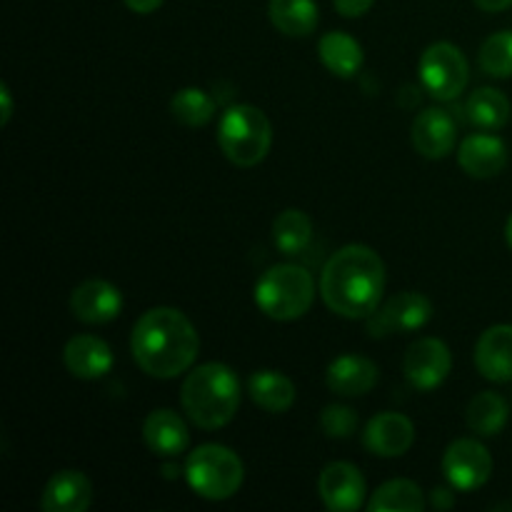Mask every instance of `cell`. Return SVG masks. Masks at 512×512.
I'll return each instance as SVG.
<instances>
[{
  "label": "cell",
  "instance_id": "obj_28",
  "mask_svg": "<svg viewBox=\"0 0 512 512\" xmlns=\"http://www.w3.org/2000/svg\"><path fill=\"white\" fill-rule=\"evenodd\" d=\"M170 113L178 123L188 125V128H200L213 120L215 100L200 88H183L170 100Z\"/></svg>",
  "mask_w": 512,
  "mask_h": 512
},
{
  "label": "cell",
  "instance_id": "obj_9",
  "mask_svg": "<svg viewBox=\"0 0 512 512\" xmlns=\"http://www.w3.org/2000/svg\"><path fill=\"white\" fill-rule=\"evenodd\" d=\"M443 473L455 490L483 488L493 475V458L480 440L460 438L448 445L443 455Z\"/></svg>",
  "mask_w": 512,
  "mask_h": 512
},
{
  "label": "cell",
  "instance_id": "obj_3",
  "mask_svg": "<svg viewBox=\"0 0 512 512\" xmlns=\"http://www.w3.org/2000/svg\"><path fill=\"white\" fill-rule=\"evenodd\" d=\"M180 403L185 415L203 430H218L235 418L240 408V380L228 365H198L183 380Z\"/></svg>",
  "mask_w": 512,
  "mask_h": 512
},
{
  "label": "cell",
  "instance_id": "obj_36",
  "mask_svg": "<svg viewBox=\"0 0 512 512\" xmlns=\"http://www.w3.org/2000/svg\"><path fill=\"white\" fill-rule=\"evenodd\" d=\"M505 240H508V245L512 248V218L508 220V225H505Z\"/></svg>",
  "mask_w": 512,
  "mask_h": 512
},
{
  "label": "cell",
  "instance_id": "obj_18",
  "mask_svg": "<svg viewBox=\"0 0 512 512\" xmlns=\"http://www.w3.org/2000/svg\"><path fill=\"white\" fill-rule=\"evenodd\" d=\"M378 380V365L370 358H363V355H340L328 365V373H325L328 388L335 395H343V398L368 395L378 385Z\"/></svg>",
  "mask_w": 512,
  "mask_h": 512
},
{
  "label": "cell",
  "instance_id": "obj_35",
  "mask_svg": "<svg viewBox=\"0 0 512 512\" xmlns=\"http://www.w3.org/2000/svg\"><path fill=\"white\" fill-rule=\"evenodd\" d=\"M473 3L485 13H500V10L512 8V0H473Z\"/></svg>",
  "mask_w": 512,
  "mask_h": 512
},
{
  "label": "cell",
  "instance_id": "obj_1",
  "mask_svg": "<svg viewBox=\"0 0 512 512\" xmlns=\"http://www.w3.org/2000/svg\"><path fill=\"white\" fill-rule=\"evenodd\" d=\"M383 293L385 263L368 245H345L323 265L320 295L325 305L340 318H368L380 308Z\"/></svg>",
  "mask_w": 512,
  "mask_h": 512
},
{
  "label": "cell",
  "instance_id": "obj_33",
  "mask_svg": "<svg viewBox=\"0 0 512 512\" xmlns=\"http://www.w3.org/2000/svg\"><path fill=\"white\" fill-rule=\"evenodd\" d=\"M125 5H128L133 13H140V15H148V13H155V10L163 5V0H123Z\"/></svg>",
  "mask_w": 512,
  "mask_h": 512
},
{
  "label": "cell",
  "instance_id": "obj_29",
  "mask_svg": "<svg viewBox=\"0 0 512 512\" xmlns=\"http://www.w3.org/2000/svg\"><path fill=\"white\" fill-rule=\"evenodd\" d=\"M478 63L490 78H512V30H500L485 38Z\"/></svg>",
  "mask_w": 512,
  "mask_h": 512
},
{
  "label": "cell",
  "instance_id": "obj_8",
  "mask_svg": "<svg viewBox=\"0 0 512 512\" xmlns=\"http://www.w3.org/2000/svg\"><path fill=\"white\" fill-rule=\"evenodd\" d=\"M433 318V303L423 293H405L393 295L388 303L380 305L373 315H368V333L373 338H388L395 333H413V330L425 328Z\"/></svg>",
  "mask_w": 512,
  "mask_h": 512
},
{
  "label": "cell",
  "instance_id": "obj_13",
  "mask_svg": "<svg viewBox=\"0 0 512 512\" xmlns=\"http://www.w3.org/2000/svg\"><path fill=\"white\" fill-rule=\"evenodd\" d=\"M70 310L80 323L103 325L110 323L123 310V293L108 280H85L70 295Z\"/></svg>",
  "mask_w": 512,
  "mask_h": 512
},
{
  "label": "cell",
  "instance_id": "obj_31",
  "mask_svg": "<svg viewBox=\"0 0 512 512\" xmlns=\"http://www.w3.org/2000/svg\"><path fill=\"white\" fill-rule=\"evenodd\" d=\"M333 5L343 18H360L373 8L375 0H333Z\"/></svg>",
  "mask_w": 512,
  "mask_h": 512
},
{
  "label": "cell",
  "instance_id": "obj_12",
  "mask_svg": "<svg viewBox=\"0 0 512 512\" xmlns=\"http://www.w3.org/2000/svg\"><path fill=\"white\" fill-rule=\"evenodd\" d=\"M415 443V425L403 413H380L363 430V445L378 458H400Z\"/></svg>",
  "mask_w": 512,
  "mask_h": 512
},
{
  "label": "cell",
  "instance_id": "obj_30",
  "mask_svg": "<svg viewBox=\"0 0 512 512\" xmlns=\"http://www.w3.org/2000/svg\"><path fill=\"white\" fill-rule=\"evenodd\" d=\"M320 428L328 438H353V433L358 430V415L348 405H328L320 413Z\"/></svg>",
  "mask_w": 512,
  "mask_h": 512
},
{
  "label": "cell",
  "instance_id": "obj_10",
  "mask_svg": "<svg viewBox=\"0 0 512 512\" xmlns=\"http://www.w3.org/2000/svg\"><path fill=\"white\" fill-rule=\"evenodd\" d=\"M450 370H453V355L440 338L415 340L403 358L405 380L423 393L440 388L448 380Z\"/></svg>",
  "mask_w": 512,
  "mask_h": 512
},
{
  "label": "cell",
  "instance_id": "obj_19",
  "mask_svg": "<svg viewBox=\"0 0 512 512\" xmlns=\"http://www.w3.org/2000/svg\"><path fill=\"white\" fill-rule=\"evenodd\" d=\"M458 163L470 178H495L508 165V148L495 135L473 133L460 143Z\"/></svg>",
  "mask_w": 512,
  "mask_h": 512
},
{
  "label": "cell",
  "instance_id": "obj_23",
  "mask_svg": "<svg viewBox=\"0 0 512 512\" xmlns=\"http://www.w3.org/2000/svg\"><path fill=\"white\" fill-rule=\"evenodd\" d=\"M508 418V400L500 393H493V390H485V393L475 395L470 400L468 410H465V423L480 438H493V435H498L508 425Z\"/></svg>",
  "mask_w": 512,
  "mask_h": 512
},
{
  "label": "cell",
  "instance_id": "obj_21",
  "mask_svg": "<svg viewBox=\"0 0 512 512\" xmlns=\"http://www.w3.org/2000/svg\"><path fill=\"white\" fill-rule=\"evenodd\" d=\"M320 63L338 78H353L363 68V45L343 30H330L318 43Z\"/></svg>",
  "mask_w": 512,
  "mask_h": 512
},
{
  "label": "cell",
  "instance_id": "obj_11",
  "mask_svg": "<svg viewBox=\"0 0 512 512\" xmlns=\"http://www.w3.org/2000/svg\"><path fill=\"white\" fill-rule=\"evenodd\" d=\"M320 500L333 512H355L365 503V478L353 463H330L318 478Z\"/></svg>",
  "mask_w": 512,
  "mask_h": 512
},
{
  "label": "cell",
  "instance_id": "obj_20",
  "mask_svg": "<svg viewBox=\"0 0 512 512\" xmlns=\"http://www.w3.org/2000/svg\"><path fill=\"white\" fill-rule=\"evenodd\" d=\"M143 440L158 458H175L185 453L190 433L185 420L175 410L160 408L143 420Z\"/></svg>",
  "mask_w": 512,
  "mask_h": 512
},
{
  "label": "cell",
  "instance_id": "obj_15",
  "mask_svg": "<svg viewBox=\"0 0 512 512\" xmlns=\"http://www.w3.org/2000/svg\"><path fill=\"white\" fill-rule=\"evenodd\" d=\"M475 368L490 383L512 380V325H493L475 345Z\"/></svg>",
  "mask_w": 512,
  "mask_h": 512
},
{
  "label": "cell",
  "instance_id": "obj_17",
  "mask_svg": "<svg viewBox=\"0 0 512 512\" xmlns=\"http://www.w3.org/2000/svg\"><path fill=\"white\" fill-rule=\"evenodd\" d=\"M63 363L73 378L98 380L113 370V350L95 335H75L65 343Z\"/></svg>",
  "mask_w": 512,
  "mask_h": 512
},
{
  "label": "cell",
  "instance_id": "obj_2",
  "mask_svg": "<svg viewBox=\"0 0 512 512\" xmlns=\"http://www.w3.org/2000/svg\"><path fill=\"white\" fill-rule=\"evenodd\" d=\"M130 350L143 373L170 380L193 368L200 338L188 315L178 308H150L135 323Z\"/></svg>",
  "mask_w": 512,
  "mask_h": 512
},
{
  "label": "cell",
  "instance_id": "obj_7",
  "mask_svg": "<svg viewBox=\"0 0 512 512\" xmlns=\"http://www.w3.org/2000/svg\"><path fill=\"white\" fill-rule=\"evenodd\" d=\"M420 83L435 100H455L470 80L468 60L453 43H433L420 55Z\"/></svg>",
  "mask_w": 512,
  "mask_h": 512
},
{
  "label": "cell",
  "instance_id": "obj_6",
  "mask_svg": "<svg viewBox=\"0 0 512 512\" xmlns=\"http://www.w3.org/2000/svg\"><path fill=\"white\" fill-rule=\"evenodd\" d=\"M243 478V460L225 445H200L185 460V480L193 493L205 500L218 503V500L233 498L243 485Z\"/></svg>",
  "mask_w": 512,
  "mask_h": 512
},
{
  "label": "cell",
  "instance_id": "obj_26",
  "mask_svg": "<svg viewBox=\"0 0 512 512\" xmlns=\"http://www.w3.org/2000/svg\"><path fill=\"white\" fill-rule=\"evenodd\" d=\"M273 240L275 248L283 255L305 253L310 240H313V220L298 208L283 210L273 223Z\"/></svg>",
  "mask_w": 512,
  "mask_h": 512
},
{
  "label": "cell",
  "instance_id": "obj_4",
  "mask_svg": "<svg viewBox=\"0 0 512 512\" xmlns=\"http://www.w3.org/2000/svg\"><path fill=\"white\" fill-rule=\"evenodd\" d=\"M315 300V280L303 265L280 263L260 275L255 283V305L278 323L303 318Z\"/></svg>",
  "mask_w": 512,
  "mask_h": 512
},
{
  "label": "cell",
  "instance_id": "obj_5",
  "mask_svg": "<svg viewBox=\"0 0 512 512\" xmlns=\"http://www.w3.org/2000/svg\"><path fill=\"white\" fill-rule=\"evenodd\" d=\"M218 143L225 158L238 168H253L263 163L273 145V128H270L268 115L255 105H233L220 118Z\"/></svg>",
  "mask_w": 512,
  "mask_h": 512
},
{
  "label": "cell",
  "instance_id": "obj_25",
  "mask_svg": "<svg viewBox=\"0 0 512 512\" xmlns=\"http://www.w3.org/2000/svg\"><path fill=\"white\" fill-rule=\"evenodd\" d=\"M510 100L495 88H478L465 103V115L480 130H498L510 120Z\"/></svg>",
  "mask_w": 512,
  "mask_h": 512
},
{
  "label": "cell",
  "instance_id": "obj_14",
  "mask_svg": "<svg viewBox=\"0 0 512 512\" xmlns=\"http://www.w3.org/2000/svg\"><path fill=\"white\" fill-rule=\"evenodd\" d=\"M455 143H458V125L445 110L428 108L413 120V145L423 158H445L453 153Z\"/></svg>",
  "mask_w": 512,
  "mask_h": 512
},
{
  "label": "cell",
  "instance_id": "obj_24",
  "mask_svg": "<svg viewBox=\"0 0 512 512\" xmlns=\"http://www.w3.org/2000/svg\"><path fill=\"white\" fill-rule=\"evenodd\" d=\"M270 20L275 28L290 38H305L318 28V5L315 0H270Z\"/></svg>",
  "mask_w": 512,
  "mask_h": 512
},
{
  "label": "cell",
  "instance_id": "obj_16",
  "mask_svg": "<svg viewBox=\"0 0 512 512\" xmlns=\"http://www.w3.org/2000/svg\"><path fill=\"white\" fill-rule=\"evenodd\" d=\"M90 503H93V483L80 470L55 473L40 495V510L45 512H85Z\"/></svg>",
  "mask_w": 512,
  "mask_h": 512
},
{
  "label": "cell",
  "instance_id": "obj_32",
  "mask_svg": "<svg viewBox=\"0 0 512 512\" xmlns=\"http://www.w3.org/2000/svg\"><path fill=\"white\" fill-rule=\"evenodd\" d=\"M430 505H433L435 510H453L455 508V495L450 493L448 488H435L433 493H430Z\"/></svg>",
  "mask_w": 512,
  "mask_h": 512
},
{
  "label": "cell",
  "instance_id": "obj_27",
  "mask_svg": "<svg viewBox=\"0 0 512 512\" xmlns=\"http://www.w3.org/2000/svg\"><path fill=\"white\" fill-rule=\"evenodd\" d=\"M425 498L413 480H388L370 498V512H423Z\"/></svg>",
  "mask_w": 512,
  "mask_h": 512
},
{
  "label": "cell",
  "instance_id": "obj_34",
  "mask_svg": "<svg viewBox=\"0 0 512 512\" xmlns=\"http://www.w3.org/2000/svg\"><path fill=\"white\" fill-rule=\"evenodd\" d=\"M0 105H3V115H0V123L8 125L10 115H13V95H10L8 85H0Z\"/></svg>",
  "mask_w": 512,
  "mask_h": 512
},
{
  "label": "cell",
  "instance_id": "obj_22",
  "mask_svg": "<svg viewBox=\"0 0 512 512\" xmlns=\"http://www.w3.org/2000/svg\"><path fill=\"white\" fill-rule=\"evenodd\" d=\"M248 393L265 413H288L295 403V383L278 370H258L250 375Z\"/></svg>",
  "mask_w": 512,
  "mask_h": 512
}]
</instances>
